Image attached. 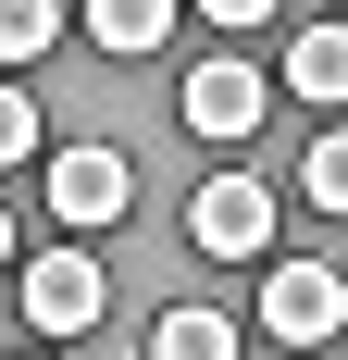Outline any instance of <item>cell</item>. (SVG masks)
<instances>
[{"mask_svg": "<svg viewBox=\"0 0 348 360\" xmlns=\"http://www.w3.org/2000/svg\"><path fill=\"white\" fill-rule=\"evenodd\" d=\"M336 323H348V274L336 261H274L261 274V335L274 348H323Z\"/></svg>", "mask_w": 348, "mask_h": 360, "instance_id": "1", "label": "cell"}, {"mask_svg": "<svg viewBox=\"0 0 348 360\" xmlns=\"http://www.w3.org/2000/svg\"><path fill=\"white\" fill-rule=\"evenodd\" d=\"M125 199H137L125 149H100V137L50 149V212H63V236H100V224H125Z\"/></svg>", "mask_w": 348, "mask_h": 360, "instance_id": "2", "label": "cell"}, {"mask_svg": "<svg viewBox=\"0 0 348 360\" xmlns=\"http://www.w3.org/2000/svg\"><path fill=\"white\" fill-rule=\"evenodd\" d=\"M187 236H199L211 261H261L274 249V186L261 174H211L199 199H187Z\"/></svg>", "mask_w": 348, "mask_h": 360, "instance_id": "3", "label": "cell"}, {"mask_svg": "<svg viewBox=\"0 0 348 360\" xmlns=\"http://www.w3.org/2000/svg\"><path fill=\"white\" fill-rule=\"evenodd\" d=\"M100 311H112V274H100L87 249H50V261H25V323H37V335H87Z\"/></svg>", "mask_w": 348, "mask_h": 360, "instance_id": "4", "label": "cell"}, {"mask_svg": "<svg viewBox=\"0 0 348 360\" xmlns=\"http://www.w3.org/2000/svg\"><path fill=\"white\" fill-rule=\"evenodd\" d=\"M187 124H199V137H261V124H274V87L249 63H199L187 75Z\"/></svg>", "mask_w": 348, "mask_h": 360, "instance_id": "5", "label": "cell"}, {"mask_svg": "<svg viewBox=\"0 0 348 360\" xmlns=\"http://www.w3.org/2000/svg\"><path fill=\"white\" fill-rule=\"evenodd\" d=\"M87 37H100L112 63H149L174 37V0H87Z\"/></svg>", "mask_w": 348, "mask_h": 360, "instance_id": "6", "label": "cell"}, {"mask_svg": "<svg viewBox=\"0 0 348 360\" xmlns=\"http://www.w3.org/2000/svg\"><path fill=\"white\" fill-rule=\"evenodd\" d=\"M286 87L336 112L348 100V25H299V37H286Z\"/></svg>", "mask_w": 348, "mask_h": 360, "instance_id": "7", "label": "cell"}, {"mask_svg": "<svg viewBox=\"0 0 348 360\" xmlns=\"http://www.w3.org/2000/svg\"><path fill=\"white\" fill-rule=\"evenodd\" d=\"M149 348H162V360H237V323H224V311H162Z\"/></svg>", "mask_w": 348, "mask_h": 360, "instance_id": "8", "label": "cell"}, {"mask_svg": "<svg viewBox=\"0 0 348 360\" xmlns=\"http://www.w3.org/2000/svg\"><path fill=\"white\" fill-rule=\"evenodd\" d=\"M299 199L348 224V124H336V137H311V162H299Z\"/></svg>", "mask_w": 348, "mask_h": 360, "instance_id": "9", "label": "cell"}, {"mask_svg": "<svg viewBox=\"0 0 348 360\" xmlns=\"http://www.w3.org/2000/svg\"><path fill=\"white\" fill-rule=\"evenodd\" d=\"M63 37V0H0V63H37Z\"/></svg>", "mask_w": 348, "mask_h": 360, "instance_id": "10", "label": "cell"}, {"mask_svg": "<svg viewBox=\"0 0 348 360\" xmlns=\"http://www.w3.org/2000/svg\"><path fill=\"white\" fill-rule=\"evenodd\" d=\"M25 149H37V100H25V87H0V162H25Z\"/></svg>", "mask_w": 348, "mask_h": 360, "instance_id": "11", "label": "cell"}, {"mask_svg": "<svg viewBox=\"0 0 348 360\" xmlns=\"http://www.w3.org/2000/svg\"><path fill=\"white\" fill-rule=\"evenodd\" d=\"M187 13H211V25H237V37H249V25H274V0H187Z\"/></svg>", "mask_w": 348, "mask_h": 360, "instance_id": "12", "label": "cell"}, {"mask_svg": "<svg viewBox=\"0 0 348 360\" xmlns=\"http://www.w3.org/2000/svg\"><path fill=\"white\" fill-rule=\"evenodd\" d=\"M0 261H13V212H0Z\"/></svg>", "mask_w": 348, "mask_h": 360, "instance_id": "13", "label": "cell"}, {"mask_svg": "<svg viewBox=\"0 0 348 360\" xmlns=\"http://www.w3.org/2000/svg\"><path fill=\"white\" fill-rule=\"evenodd\" d=\"M336 13H348V0H336Z\"/></svg>", "mask_w": 348, "mask_h": 360, "instance_id": "14", "label": "cell"}]
</instances>
